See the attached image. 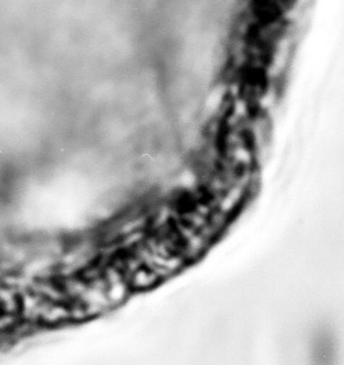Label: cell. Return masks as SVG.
<instances>
[{
    "label": "cell",
    "mask_w": 344,
    "mask_h": 365,
    "mask_svg": "<svg viewBox=\"0 0 344 365\" xmlns=\"http://www.w3.org/2000/svg\"><path fill=\"white\" fill-rule=\"evenodd\" d=\"M15 317V305L0 299V329L7 327L13 323Z\"/></svg>",
    "instance_id": "6da1fadb"
}]
</instances>
